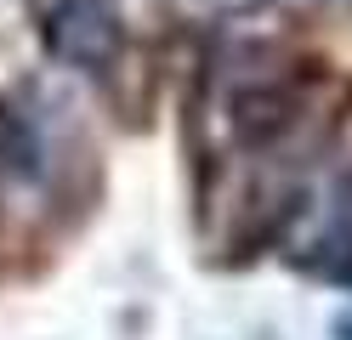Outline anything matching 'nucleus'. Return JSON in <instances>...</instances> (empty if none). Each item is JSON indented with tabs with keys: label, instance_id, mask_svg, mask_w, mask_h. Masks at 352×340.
<instances>
[{
	"label": "nucleus",
	"instance_id": "obj_2",
	"mask_svg": "<svg viewBox=\"0 0 352 340\" xmlns=\"http://www.w3.org/2000/svg\"><path fill=\"white\" fill-rule=\"evenodd\" d=\"M290 85H245L233 97V131L245 136V142H261V136H273L284 120H290Z\"/></svg>",
	"mask_w": 352,
	"mask_h": 340
},
{
	"label": "nucleus",
	"instance_id": "obj_1",
	"mask_svg": "<svg viewBox=\"0 0 352 340\" xmlns=\"http://www.w3.org/2000/svg\"><path fill=\"white\" fill-rule=\"evenodd\" d=\"M46 45L74 68H108L120 57V17L108 0H57L46 17Z\"/></svg>",
	"mask_w": 352,
	"mask_h": 340
},
{
	"label": "nucleus",
	"instance_id": "obj_3",
	"mask_svg": "<svg viewBox=\"0 0 352 340\" xmlns=\"http://www.w3.org/2000/svg\"><path fill=\"white\" fill-rule=\"evenodd\" d=\"M0 170H12V176H34L40 170V136H34V125L23 113L6 108V102H0Z\"/></svg>",
	"mask_w": 352,
	"mask_h": 340
}]
</instances>
